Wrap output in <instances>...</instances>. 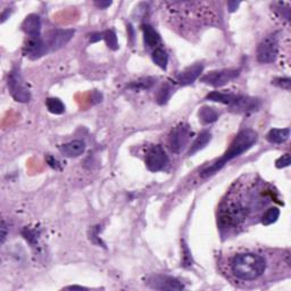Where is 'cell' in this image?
<instances>
[{
	"instance_id": "1",
	"label": "cell",
	"mask_w": 291,
	"mask_h": 291,
	"mask_svg": "<svg viewBox=\"0 0 291 291\" xmlns=\"http://www.w3.org/2000/svg\"><path fill=\"white\" fill-rule=\"evenodd\" d=\"M275 197L276 191L265 181L254 175L241 177L220 205L217 223L221 232L229 234L249 225Z\"/></svg>"
},
{
	"instance_id": "2",
	"label": "cell",
	"mask_w": 291,
	"mask_h": 291,
	"mask_svg": "<svg viewBox=\"0 0 291 291\" xmlns=\"http://www.w3.org/2000/svg\"><path fill=\"white\" fill-rule=\"evenodd\" d=\"M229 268L231 274L240 281H255L264 275L268 262L256 252H239L231 258Z\"/></svg>"
},
{
	"instance_id": "3",
	"label": "cell",
	"mask_w": 291,
	"mask_h": 291,
	"mask_svg": "<svg viewBox=\"0 0 291 291\" xmlns=\"http://www.w3.org/2000/svg\"><path fill=\"white\" fill-rule=\"evenodd\" d=\"M258 136L254 130L246 129L240 131L236 135V138L233 139V141L231 142L229 149L224 153V155L221 157L220 159H217L216 162H214L212 165L204 168L201 171V175L202 178H207L210 175L215 174L217 171H220L227 162L232 160L236 157L240 156L241 154L246 153L247 150H249L252 146L255 145L257 141Z\"/></svg>"
},
{
	"instance_id": "4",
	"label": "cell",
	"mask_w": 291,
	"mask_h": 291,
	"mask_svg": "<svg viewBox=\"0 0 291 291\" xmlns=\"http://www.w3.org/2000/svg\"><path fill=\"white\" fill-rule=\"evenodd\" d=\"M206 99L210 101H215V103H221L224 105H229L233 110L247 112V111H256L259 107L258 99L254 98L239 96V94L234 93H225L220 92V91H213L207 94Z\"/></svg>"
},
{
	"instance_id": "5",
	"label": "cell",
	"mask_w": 291,
	"mask_h": 291,
	"mask_svg": "<svg viewBox=\"0 0 291 291\" xmlns=\"http://www.w3.org/2000/svg\"><path fill=\"white\" fill-rule=\"evenodd\" d=\"M8 90L12 97L19 103H27L31 99L30 90L27 89L23 81L20 69L14 67L8 75Z\"/></svg>"
},
{
	"instance_id": "6",
	"label": "cell",
	"mask_w": 291,
	"mask_h": 291,
	"mask_svg": "<svg viewBox=\"0 0 291 291\" xmlns=\"http://www.w3.org/2000/svg\"><path fill=\"white\" fill-rule=\"evenodd\" d=\"M191 135V128L187 123H180L172 129L170 135H168V143H170L172 152L174 154L181 153L188 145Z\"/></svg>"
},
{
	"instance_id": "7",
	"label": "cell",
	"mask_w": 291,
	"mask_h": 291,
	"mask_svg": "<svg viewBox=\"0 0 291 291\" xmlns=\"http://www.w3.org/2000/svg\"><path fill=\"white\" fill-rule=\"evenodd\" d=\"M279 40L275 34L264 38L257 47V61L262 64H269L278 57Z\"/></svg>"
},
{
	"instance_id": "8",
	"label": "cell",
	"mask_w": 291,
	"mask_h": 291,
	"mask_svg": "<svg viewBox=\"0 0 291 291\" xmlns=\"http://www.w3.org/2000/svg\"><path fill=\"white\" fill-rule=\"evenodd\" d=\"M145 162L149 171L159 172L167 166L168 156L162 146L155 145L147 150Z\"/></svg>"
},
{
	"instance_id": "9",
	"label": "cell",
	"mask_w": 291,
	"mask_h": 291,
	"mask_svg": "<svg viewBox=\"0 0 291 291\" xmlns=\"http://www.w3.org/2000/svg\"><path fill=\"white\" fill-rule=\"evenodd\" d=\"M240 74L239 69H220V71H212L205 74L201 79V81L205 84H208L210 87L220 88L225 86L232 80L237 79Z\"/></svg>"
},
{
	"instance_id": "10",
	"label": "cell",
	"mask_w": 291,
	"mask_h": 291,
	"mask_svg": "<svg viewBox=\"0 0 291 291\" xmlns=\"http://www.w3.org/2000/svg\"><path fill=\"white\" fill-rule=\"evenodd\" d=\"M74 36L73 30H54L48 34L47 40H45V47L47 50L54 51L58 50L62 47L67 44Z\"/></svg>"
},
{
	"instance_id": "11",
	"label": "cell",
	"mask_w": 291,
	"mask_h": 291,
	"mask_svg": "<svg viewBox=\"0 0 291 291\" xmlns=\"http://www.w3.org/2000/svg\"><path fill=\"white\" fill-rule=\"evenodd\" d=\"M148 286L156 290H182L184 286L178 279L168 275H154L148 279Z\"/></svg>"
},
{
	"instance_id": "12",
	"label": "cell",
	"mask_w": 291,
	"mask_h": 291,
	"mask_svg": "<svg viewBox=\"0 0 291 291\" xmlns=\"http://www.w3.org/2000/svg\"><path fill=\"white\" fill-rule=\"evenodd\" d=\"M47 47L45 42L41 39V37H33L29 38V40L25 42L23 47L24 55L30 57L31 59L40 58L47 52Z\"/></svg>"
},
{
	"instance_id": "13",
	"label": "cell",
	"mask_w": 291,
	"mask_h": 291,
	"mask_svg": "<svg viewBox=\"0 0 291 291\" xmlns=\"http://www.w3.org/2000/svg\"><path fill=\"white\" fill-rule=\"evenodd\" d=\"M202 69H204V66L201 63L189 66L184 71L179 73L177 76V82L181 84V86H189V84L194 83L201 76Z\"/></svg>"
},
{
	"instance_id": "14",
	"label": "cell",
	"mask_w": 291,
	"mask_h": 291,
	"mask_svg": "<svg viewBox=\"0 0 291 291\" xmlns=\"http://www.w3.org/2000/svg\"><path fill=\"white\" fill-rule=\"evenodd\" d=\"M84 150H86V143L82 140H73V141L64 143L59 147V152L62 153V155L69 157V158L82 155Z\"/></svg>"
},
{
	"instance_id": "15",
	"label": "cell",
	"mask_w": 291,
	"mask_h": 291,
	"mask_svg": "<svg viewBox=\"0 0 291 291\" xmlns=\"http://www.w3.org/2000/svg\"><path fill=\"white\" fill-rule=\"evenodd\" d=\"M22 29L30 38L40 37L41 31V20L36 14H31L24 20L22 24Z\"/></svg>"
},
{
	"instance_id": "16",
	"label": "cell",
	"mask_w": 291,
	"mask_h": 291,
	"mask_svg": "<svg viewBox=\"0 0 291 291\" xmlns=\"http://www.w3.org/2000/svg\"><path fill=\"white\" fill-rule=\"evenodd\" d=\"M141 30L143 32V40H145V45L147 47L152 48L154 50L156 48H159L160 37L157 33V31L149 24H142Z\"/></svg>"
},
{
	"instance_id": "17",
	"label": "cell",
	"mask_w": 291,
	"mask_h": 291,
	"mask_svg": "<svg viewBox=\"0 0 291 291\" xmlns=\"http://www.w3.org/2000/svg\"><path fill=\"white\" fill-rule=\"evenodd\" d=\"M290 136V130L289 129H272L268 133L266 139L271 143L280 145V143L286 142Z\"/></svg>"
},
{
	"instance_id": "18",
	"label": "cell",
	"mask_w": 291,
	"mask_h": 291,
	"mask_svg": "<svg viewBox=\"0 0 291 291\" xmlns=\"http://www.w3.org/2000/svg\"><path fill=\"white\" fill-rule=\"evenodd\" d=\"M212 139V134L209 131H202L201 134L197 136V139L195 140V142L191 145V148L189 150V155H195L196 153H198L199 150L204 149L206 146L208 145V142Z\"/></svg>"
},
{
	"instance_id": "19",
	"label": "cell",
	"mask_w": 291,
	"mask_h": 291,
	"mask_svg": "<svg viewBox=\"0 0 291 291\" xmlns=\"http://www.w3.org/2000/svg\"><path fill=\"white\" fill-rule=\"evenodd\" d=\"M199 120H201L204 124H210L214 123L217 118H219V113L215 111V108L213 107H201L199 111Z\"/></svg>"
},
{
	"instance_id": "20",
	"label": "cell",
	"mask_w": 291,
	"mask_h": 291,
	"mask_svg": "<svg viewBox=\"0 0 291 291\" xmlns=\"http://www.w3.org/2000/svg\"><path fill=\"white\" fill-rule=\"evenodd\" d=\"M152 58L155 64L160 67L162 69H166L167 64H168V55L167 52L164 50L163 48H156L155 50L153 51Z\"/></svg>"
},
{
	"instance_id": "21",
	"label": "cell",
	"mask_w": 291,
	"mask_h": 291,
	"mask_svg": "<svg viewBox=\"0 0 291 291\" xmlns=\"http://www.w3.org/2000/svg\"><path fill=\"white\" fill-rule=\"evenodd\" d=\"M280 216V209L278 207H269L262 214L261 222L263 225H271L275 223Z\"/></svg>"
},
{
	"instance_id": "22",
	"label": "cell",
	"mask_w": 291,
	"mask_h": 291,
	"mask_svg": "<svg viewBox=\"0 0 291 291\" xmlns=\"http://www.w3.org/2000/svg\"><path fill=\"white\" fill-rule=\"evenodd\" d=\"M45 106H47L50 113L56 115H61L65 112L64 104L58 98H48L47 101H45Z\"/></svg>"
},
{
	"instance_id": "23",
	"label": "cell",
	"mask_w": 291,
	"mask_h": 291,
	"mask_svg": "<svg viewBox=\"0 0 291 291\" xmlns=\"http://www.w3.org/2000/svg\"><path fill=\"white\" fill-rule=\"evenodd\" d=\"M154 83H155V79L153 78H145V79H141L139 80V81H135L131 83L129 86V88H131V89H134V90H146V89H150L154 86Z\"/></svg>"
},
{
	"instance_id": "24",
	"label": "cell",
	"mask_w": 291,
	"mask_h": 291,
	"mask_svg": "<svg viewBox=\"0 0 291 291\" xmlns=\"http://www.w3.org/2000/svg\"><path fill=\"white\" fill-rule=\"evenodd\" d=\"M104 39L106 41L108 48L113 49V50H116L118 48V42H117V37L115 34L114 31L108 30L106 32H104Z\"/></svg>"
},
{
	"instance_id": "25",
	"label": "cell",
	"mask_w": 291,
	"mask_h": 291,
	"mask_svg": "<svg viewBox=\"0 0 291 291\" xmlns=\"http://www.w3.org/2000/svg\"><path fill=\"white\" fill-rule=\"evenodd\" d=\"M172 94V89L168 86H164L162 87V89L159 90L158 94H157V101H158V104L160 105H164L167 103V100L170 99Z\"/></svg>"
},
{
	"instance_id": "26",
	"label": "cell",
	"mask_w": 291,
	"mask_h": 291,
	"mask_svg": "<svg viewBox=\"0 0 291 291\" xmlns=\"http://www.w3.org/2000/svg\"><path fill=\"white\" fill-rule=\"evenodd\" d=\"M182 265H183L184 268H188V266L192 265L191 252L184 243H182Z\"/></svg>"
},
{
	"instance_id": "27",
	"label": "cell",
	"mask_w": 291,
	"mask_h": 291,
	"mask_svg": "<svg viewBox=\"0 0 291 291\" xmlns=\"http://www.w3.org/2000/svg\"><path fill=\"white\" fill-rule=\"evenodd\" d=\"M273 84H275V86H278L279 88H282V89H286V90H290V84L291 81L289 78H276L272 81Z\"/></svg>"
},
{
	"instance_id": "28",
	"label": "cell",
	"mask_w": 291,
	"mask_h": 291,
	"mask_svg": "<svg viewBox=\"0 0 291 291\" xmlns=\"http://www.w3.org/2000/svg\"><path fill=\"white\" fill-rule=\"evenodd\" d=\"M290 165V155L289 154H285L280 157L279 159H276L275 162V166L278 168H283Z\"/></svg>"
},
{
	"instance_id": "29",
	"label": "cell",
	"mask_w": 291,
	"mask_h": 291,
	"mask_svg": "<svg viewBox=\"0 0 291 291\" xmlns=\"http://www.w3.org/2000/svg\"><path fill=\"white\" fill-rule=\"evenodd\" d=\"M0 231H1V234H0V237H1V244H3L5 243L6 237H7V225L3 221L1 222V227H0Z\"/></svg>"
},
{
	"instance_id": "30",
	"label": "cell",
	"mask_w": 291,
	"mask_h": 291,
	"mask_svg": "<svg viewBox=\"0 0 291 291\" xmlns=\"http://www.w3.org/2000/svg\"><path fill=\"white\" fill-rule=\"evenodd\" d=\"M112 3H113L112 1H96L94 2V5H96L98 8L105 9V8H107V7H110Z\"/></svg>"
},
{
	"instance_id": "31",
	"label": "cell",
	"mask_w": 291,
	"mask_h": 291,
	"mask_svg": "<svg viewBox=\"0 0 291 291\" xmlns=\"http://www.w3.org/2000/svg\"><path fill=\"white\" fill-rule=\"evenodd\" d=\"M240 2H237V1H229L227 2V7H229V10L230 12H234L238 7H239Z\"/></svg>"
},
{
	"instance_id": "32",
	"label": "cell",
	"mask_w": 291,
	"mask_h": 291,
	"mask_svg": "<svg viewBox=\"0 0 291 291\" xmlns=\"http://www.w3.org/2000/svg\"><path fill=\"white\" fill-rule=\"evenodd\" d=\"M48 163H49V165H50L51 167H54V168H58L59 167L58 160L55 159L54 157H48Z\"/></svg>"
},
{
	"instance_id": "33",
	"label": "cell",
	"mask_w": 291,
	"mask_h": 291,
	"mask_svg": "<svg viewBox=\"0 0 291 291\" xmlns=\"http://www.w3.org/2000/svg\"><path fill=\"white\" fill-rule=\"evenodd\" d=\"M68 289H84L83 287H79V286H73V287H68Z\"/></svg>"
}]
</instances>
